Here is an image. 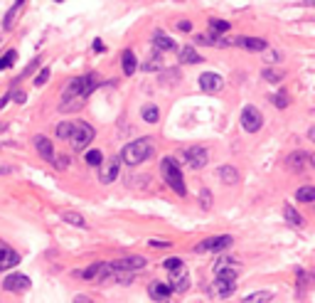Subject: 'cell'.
I'll list each match as a JSON object with an SVG mask.
<instances>
[{
	"instance_id": "40",
	"label": "cell",
	"mask_w": 315,
	"mask_h": 303,
	"mask_svg": "<svg viewBox=\"0 0 315 303\" xmlns=\"http://www.w3.org/2000/svg\"><path fill=\"white\" fill-rule=\"evenodd\" d=\"M266 62H281V52H266Z\"/></svg>"
},
{
	"instance_id": "12",
	"label": "cell",
	"mask_w": 315,
	"mask_h": 303,
	"mask_svg": "<svg viewBox=\"0 0 315 303\" xmlns=\"http://www.w3.org/2000/svg\"><path fill=\"white\" fill-rule=\"evenodd\" d=\"M108 274H111V264H106V261H96V264H91L86 271H81L84 278H99V281H106Z\"/></svg>"
},
{
	"instance_id": "4",
	"label": "cell",
	"mask_w": 315,
	"mask_h": 303,
	"mask_svg": "<svg viewBox=\"0 0 315 303\" xmlns=\"http://www.w3.org/2000/svg\"><path fill=\"white\" fill-rule=\"evenodd\" d=\"M232 237L229 234H222V237H210V239H205V242H200L197 247H195V251L197 254H205V251H224V249H229L232 247Z\"/></svg>"
},
{
	"instance_id": "47",
	"label": "cell",
	"mask_w": 315,
	"mask_h": 303,
	"mask_svg": "<svg viewBox=\"0 0 315 303\" xmlns=\"http://www.w3.org/2000/svg\"><path fill=\"white\" fill-rule=\"evenodd\" d=\"M308 136H310V140H315V128H310V131H308Z\"/></svg>"
},
{
	"instance_id": "28",
	"label": "cell",
	"mask_w": 315,
	"mask_h": 303,
	"mask_svg": "<svg viewBox=\"0 0 315 303\" xmlns=\"http://www.w3.org/2000/svg\"><path fill=\"white\" fill-rule=\"evenodd\" d=\"M72 131H74V123H72V121H62V123L57 126V136L64 138V140L72 138Z\"/></svg>"
},
{
	"instance_id": "16",
	"label": "cell",
	"mask_w": 315,
	"mask_h": 303,
	"mask_svg": "<svg viewBox=\"0 0 315 303\" xmlns=\"http://www.w3.org/2000/svg\"><path fill=\"white\" fill-rule=\"evenodd\" d=\"M178 59H180V64H200V62H202V55H200L195 47L185 45V47H180Z\"/></svg>"
},
{
	"instance_id": "1",
	"label": "cell",
	"mask_w": 315,
	"mask_h": 303,
	"mask_svg": "<svg viewBox=\"0 0 315 303\" xmlns=\"http://www.w3.org/2000/svg\"><path fill=\"white\" fill-rule=\"evenodd\" d=\"M150 153H153V140L150 138H138L121 150V161L128 163V165H140L143 161L150 158Z\"/></svg>"
},
{
	"instance_id": "20",
	"label": "cell",
	"mask_w": 315,
	"mask_h": 303,
	"mask_svg": "<svg viewBox=\"0 0 315 303\" xmlns=\"http://www.w3.org/2000/svg\"><path fill=\"white\" fill-rule=\"evenodd\" d=\"M135 69H138V62H135L133 50H123V72L131 77V74H135Z\"/></svg>"
},
{
	"instance_id": "3",
	"label": "cell",
	"mask_w": 315,
	"mask_h": 303,
	"mask_svg": "<svg viewBox=\"0 0 315 303\" xmlns=\"http://www.w3.org/2000/svg\"><path fill=\"white\" fill-rule=\"evenodd\" d=\"M69 140H72V148L74 150H84L94 140V128L89 123L79 121V123H74V131H72V138Z\"/></svg>"
},
{
	"instance_id": "22",
	"label": "cell",
	"mask_w": 315,
	"mask_h": 303,
	"mask_svg": "<svg viewBox=\"0 0 315 303\" xmlns=\"http://www.w3.org/2000/svg\"><path fill=\"white\" fill-rule=\"evenodd\" d=\"M283 217H286V222H288L290 227H300V224H303V217H300L290 205H286V207H283Z\"/></svg>"
},
{
	"instance_id": "39",
	"label": "cell",
	"mask_w": 315,
	"mask_h": 303,
	"mask_svg": "<svg viewBox=\"0 0 315 303\" xmlns=\"http://www.w3.org/2000/svg\"><path fill=\"white\" fill-rule=\"evenodd\" d=\"M202 207H205V210L212 207V195H210V190H202Z\"/></svg>"
},
{
	"instance_id": "6",
	"label": "cell",
	"mask_w": 315,
	"mask_h": 303,
	"mask_svg": "<svg viewBox=\"0 0 315 303\" xmlns=\"http://www.w3.org/2000/svg\"><path fill=\"white\" fill-rule=\"evenodd\" d=\"M187 288H190V274H187V269L183 264V266H178V269L170 271V291L173 293H183Z\"/></svg>"
},
{
	"instance_id": "5",
	"label": "cell",
	"mask_w": 315,
	"mask_h": 303,
	"mask_svg": "<svg viewBox=\"0 0 315 303\" xmlns=\"http://www.w3.org/2000/svg\"><path fill=\"white\" fill-rule=\"evenodd\" d=\"M241 126H244V131L256 133V131L263 126V116H261V111H259L256 106H244V111H241Z\"/></svg>"
},
{
	"instance_id": "15",
	"label": "cell",
	"mask_w": 315,
	"mask_h": 303,
	"mask_svg": "<svg viewBox=\"0 0 315 303\" xmlns=\"http://www.w3.org/2000/svg\"><path fill=\"white\" fill-rule=\"evenodd\" d=\"M113 269H128V271H140L145 266V259L143 256H128V259H116L111 261Z\"/></svg>"
},
{
	"instance_id": "37",
	"label": "cell",
	"mask_w": 315,
	"mask_h": 303,
	"mask_svg": "<svg viewBox=\"0 0 315 303\" xmlns=\"http://www.w3.org/2000/svg\"><path fill=\"white\" fill-rule=\"evenodd\" d=\"M163 266H165L168 271H173V269L183 266V259H178V256H173V259H165V261H163Z\"/></svg>"
},
{
	"instance_id": "21",
	"label": "cell",
	"mask_w": 315,
	"mask_h": 303,
	"mask_svg": "<svg viewBox=\"0 0 315 303\" xmlns=\"http://www.w3.org/2000/svg\"><path fill=\"white\" fill-rule=\"evenodd\" d=\"M219 178L224 180V185H236V180H239V175H236V170L232 165H222L219 168Z\"/></svg>"
},
{
	"instance_id": "25",
	"label": "cell",
	"mask_w": 315,
	"mask_h": 303,
	"mask_svg": "<svg viewBox=\"0 0 315 303\" xmlns=\"http://www.w3.org/2000/svg\"><path fill=\"white\" fill-rule=\"evenodd\" d=\"M229 23L227 20H210V32L212 35H224V32H229Z\"/></svg>"
},
{
	"instance_id": "7",
	"label": "cell",
	"mask_w": 315,
	"mask_h": 303,
	"mask_svg": "<svg viewBox=\"0 0 315 303\" xmlns=\"http://www.w3.org/2000/svg\"><path fill=\"white\" fill-rule=\"evenodd\" d=\"M3 288L10 291V293H25L30 288V276H25V274H10L3 281Z\"/></svg>"
},
{
	"instance_id": "11",
	"label": "cell",
	"mask_w": 315,
	"mask_h": 303,
	"mask_svg": "<svg viewBox=\"0 0 315 303\" xmlns=\"http://www.w3.org/2000/svg\"><path fill=\"white\" fill-rule=\"evenodd\" d=\"M116 178H118V158H111L108 163L99 165V180H101L104 185L113 183Z\"/></svg>"
},
{
	"instance_id": "34",
	"label": "cell",
	"mask_w": 315,
	"mask_h": 303,
	"mask_svg": "<svg viewBox=\"0 0 315 303\" xmlns=\"http://www.w3.org/2000/svg\"><path fill=\"white\" fill-rule=\"evenodd\" d=\"M160 67H163L160 57H150V59L143 64V69H145V72H155V69H160Z\"/></svg>"
},
{
	"instance_id": "33",
	"label": "cell",
	"mask_w": 315,
	"mask_h": 303,
	"mask_svg": "<svg viewBox=\"0 0 315 303\" xmlns=\"http://www.w3.org/2000/svg\"><path fill=\"white\" fill-rule=\"evenodd\" d=\"M303 161H305L303 153H293V156L288 158V165H290L293 170H300V168H303Z\"/></svg>"
},
{
	"instance_id": "18",
	"label": "cell",
	"mask_w": 315,
	"mask_h": 303,
	"mask_svg": "<svg viewBox=\"0 0 315 303\" xmlns=\"http://www.w3.org/2000/svg\"><path fill=\"white\" fill-rule=\"evenodd\" d=\"M214 293L217 296H222V298H227V296H232L234 293V288H236V281H229V278H214Z\"/></svg>"
},
{
	"instance_id": "26",
	"label": "cell",
	"mask_w": 315,
	"mask_h": 303,
	"mask_svg": "<svg viewBox=\"0 0 315 303\" xmlns=\"http://www.w3.org/2000/svg\"><path fill=\"white\" fill-rule=\"evenodd\" d=\"M62 220L74 224V227H86V220L79 215V212H62Z\"/></svg>"
},
{
	"instance_id": "19",
	"label": "cell",
	"mask_w": 315,
	"mask_h": 303,
	"mask_svg": "<svg viewBox=\"0 0 315 303\" xmlns=\"http://www.w3.org/2000/svg\"><path fill=\"white\" fill-rule=\"evenodd\" d=\"M153 45H155L158 50H160V52H170V50H175V42H173L165 32H160V30L153 32Z\"/></svg>"
},
{
	"instance_id": "23",
	"label": "cell",
	"mask_w": 315,
	"mask_h": 303,
	"mask_svg": "<svg viewBox=\"0 0 315 303\" xmlns=\"http://www.w3.org/2000/svg\"><path fill=\"white\" fill-rule=\"evenodd\" d=\"M271 298H273V293H271V291H256V293L246 296L241 303H268Z\"/></svg>"
},
{
	"instance_id": "42",
	"label": "cell",
	"mask_w": 315,
	"mask_h": 303,
	"mask_svg": "<svg viewBox=\"0 0 315 303\" xmlns=\"http://www.w3.org/2000/svg\"><path fill=\"white\" fill-rule=\"evenodd\" d=\"M178 28H180V32H190V30H192V25H190L187 20H183V23H178Z\"/></svg>"
},
{
	"instance_id": "44",
	"label": "cell",
	"mask_w": 315,
	"mask_h": 303,
	"mask_svg": "<svg viewBox=\"0 0 315 303\" xmlns=\"http://www.w3.org/2000/svg\"><path fill=\"white\" fill-rule=\"evenodd\" d=\"M13 99H15L18 104H23V101H25V94H23V91H18V94H13Z\"/></svg>"
},
{
	"instance_id": "31",
	"label": "cell",
	"mask_w": 315,
	"mask_h": 303,
	"mask_svg": "<svg viewBox=\"0 0 315 303\" xmlns=\"http://www.w3.org/2000/svg\"><path fill=\"white\" fill-rule=\"evenodd\" d=\"M15 57H18V52H15V50H10V52H5L3 57H0V72H3V69H8V67H13Z\"/></svg>"
},
{
	"instance_id": "48",
	"label": "cell",
	"mask_w": 315,
	"mask_h": 303,
	"mask_svg": "<svg viewBox=\"0 0 315 303\" xmlns=\"http://www.w3.org/2000/svg\"><path fill=\"white\" fill-rule=\"evenodd\" d=\"M310 163H313V168H315V153H313V156H310Z\"/></svg>"
},
{
	"instance_id": "13",
	"label": "cell",
	"mask_w": 315,
	"mask_h": 303,
	"mask_svg": "<svg viewBox=\"0 0 315 303\" xmlns=\"http://www.w3.org/2000/svg\"><path fill=\"white\" fill-rule=\"evenodd\" d=\"M148 293H150V298L160 301V303H170V301H168V296H170L173 291H170V283H160V281H153V283L148 286Z\"/></svg>"
},
{
	"instance_id": "46",
	"label": "cell",
	"mask_w": 315,
	"mask_h": 303,
	"mask_svg": "<svg viewBox=\"0 0 315 303\" xmlns=\"http://www.w3.org/2000/svg\"><path fill=\"white\" fill-rule=\"evenodd\" d=\"M10 99H13V96H10V94H5V96H3V99H0V109H5V104H8V101H10Z\"/></svg>"
},
{
	"instance_id": "43",
	"label": "cell",
	"mask_w": 315,
	"mask_h": 303,
	"mask_svg": "<svg viewBox=\"0 0 315 303\" xmlns=\"http://www.w3.org/2000/svg\"><path fill=\"white\" fill-rule=\"evenodd\" d=\"M106 47H104V42L101 40H94V52H104Z\"/></svg>"
},
{
	"instance_id": "2",
	"label": "cell",
	"mask_w": 315,
	"mask_h": 303,
	"mask_svg": "<svg viewBox=\"0 0 315 303\" xmlns=\"http://www.w3.org/2000/svg\"><path fill=\"white\" fill-rule=\"evenodd\" d=\"M160 173H163L165 183L170 185V190H175L180 197L187 193L185 180H183V173H180V168H178V163H175L173 158H163V163H160Z\"/></svg>"
},
{
	"instance_id": "30",
	"label": "cell",
	"mask_w": 315,
	"mask_h": 303,
	"mask_svg": "<svg viewBox=\"0 0 315 303\" xmlns=\"http://www.w3.org/2000/svg\"><path fill=\"white\" fill-rule=\"evenodd\" d=\"M283 77H286V74H283L281 69H268V67L263 69V79H266V82H271V84H276V82H281Z\"/></svg>"
},
{
	"instance_id": "24",
	"label": "cell",
	"mask_w": 315,
	"mask_h": 303,
	"mask_svg": "<svg viewBox=\"0 0 315 303\" xmlns=\"http://www.w3.org/2000/svg\"><path fill=\"white\" fill-rule=\"evenodd\" d=\"M295 200H298V202H315V185L300 188V190L295 193Z\"/></svg>"
},
{
	"instance_id": "10",
	"label": "cell",
	"mask_w": 315,
	"mask_h": 303,
	"mask_svg": "<svg viewBox=\"0 0 315 303\" xmlns=\"http://www.w3.org/2000/svg\"><path fill=\"white\" fill-rule=\"evenodd\" d=\"M18 264H20V254L13 251V249L5 247V244H0V271H8V269H13V266H18Z\"/></svg>"
},
{
	"instance_id": "32",
	"label": "cell",
	"mask_w": 315,
	"mask_h": 303,
	"mask_svg": "<svg viewBox=\"0 0 315 303\" xmlns=\"http://www.w3.org/2000/svg\"><path fill=\"white\" fill-rule=\"evenodd\" d=\"M86 163H89V165H94V168H99V165L104 163L101 150H89V153H86Z\"/></svg>"
},
{
	"instance_id": "8",
	"label": "cell",
	"mask_w": 315,
	"mask_h": 303,
	"mask_svg": "<svg viewBox=\"0 0 315 303\" xmlns=\"http://www.w3.org/2000/svg\"><path fill=\"white\" fill-rule=\"evenodd\" d=\"M183 156H185L187 165H190V168H195V170L207 165V150H205L202 145H192V148H187Z\"/></svg>"
},
{
	"instance_id": "17",
	"label": "cell",
	"mask_w": 315,
	"mask_h": 303,
	"mask_svg": "<svg viewBox=\"0 0 315 303\" xmlns=\"http://www.w3.org/2000/svg\"><path fill=\"white\" fill-rule=\"evenodd\" d=\"M35 148H37V153H40L45 161H54V148H52L50 138H45V136H37V138H35Z\"/></svg>"
},
{
	"instance_id": "35",
	"label": "cell",
	"mask_w": 315,
	"mask_h": 303,
	"mask_svg": "<svg viewBox=\"0 0 315 303\" xmlns=\"http://www.w3.org/2000/svg\"><path fill=\"white\" fill-rule=\"evenodd\" d=\"M271 101H273L278 109H286V106H288V96H286V91H278V94H273V96H271Z\"/></svg>"
},
{
	"instance_id": "38",
	"label": "cell",
	"mask_w": 315,
	"mask_h": 303,
	"mask_svg": "<svg viewBox=\"0 0 315 303\" xmlns=\"http://www.w3.org/2000/svg\"><path fill=\"white\" fill-rule=\"evenodd\" d=\"M148 247H153V249H168V247H170V242H163V239H150V242H148Z\"/></svg>"
},
{
	"instance_id": "27",
	"label": "cell",
	"mask_w": 315,
	"mask_h": 303,
	"mask_svg": "<svg viewBox=\"0 0 315 303\" xmlns=\"http://www.w3.org/2000/svg\"><path fill=\"white\" fill-rule=\"evenodd\" d=\"M143 118H145L148 123H158V118H160V111H158V106H153V104L143 106Z\"/></svg>"
},
{
	"instance_id": "45",
	"label": "cell",
	"mask_w": 315,
	"mask_h": 303,
	"mask_svg": "<svg viewBox=\"0 0 315 303\" xmlns=\"http://www.w3.org/2000/svg\"><path fill=\"white\" fill-rule=\"evenodd\" d=\"M74 303H91V298H86V296H77V298H74Z\"/></svg>"
},
{
	"instance_id": "41",
	"label": "cell",
	"mask_w": 315,
	"mask_h": 303,
	"mask_svg": "<svg viewBox=\"0 0 315 303\" xmlns=\"http://www.w3.org/2000/svg\"><path fill=\"white\" fill-rule=\"evenodd\" d=\"M67 165H69V158H67V156H59V158H57V168H59V170H64Z\"/></svg>"
},
{
	"instance_id": "9",
	"label": "cell",
	"mask_w": 315,
	"mask_h": 303,
	"mask_svg": "<svg viewBox=\"0 0 315 303\" xmlns=\"http://www.w3.org/2000/svg\"><path fill=\"white\" fill-rule=\"evenodd\" d=\"M200 86H202V91H207V94H217V91H222L224 79H222L219 74H214V72H205V74L200 77Z\"/></svg>"
},
{
	"instance_id": "14",
	"label": "cell",
	"mask_w": 315,
	"mask_h": 303,
	"mask_svg": "<svg viewBox=\"0 0 315 303\" xmlns=\"http://www.w3.org/2000/svg\"><path fill=\"white\" fill-rule=\"evenodd\" d=\"M232 45H239L249 52H266V47H268L266 40H256V37H236V40H232Z\"/></svg>"
},
{
	"instance_id": "29",
	"label": "cell",
	"mask_w": 315,
	"mask_h": 303,
	"mask_svg": "<svg viewBox=\"0 0 315 303\" xmlns=\"http://www.w3.org/2000/svg\"><path fill=\"white\" fill-rule=\"evenodd\" d=\"M81 104H84V99H62V111H79L81 109Z\"/></svg>"
},
{
	"instance_id": "36",
	"label": "cell",
	"mask_w": 315,
	"mask_h": 303,
	"mask_svg": "<svg viewBox=\"0 0 315 303\" xmlns=\"http://www.w3.org/2000/svg\"><path fill=\"white\" fill-rule=\"evenodd\" d=\"M47 79H50V67H45L37 77H35V86H42V84H47Z\"/></svg>"
}]
</instances>
